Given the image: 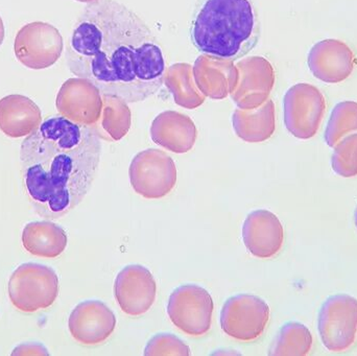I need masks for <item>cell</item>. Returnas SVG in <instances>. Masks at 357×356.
<instances>
[{"label": "cell", "mask_w": 357, "mask_h": 356, "mask_svg": "<svg viewBox=\"0 0 357 356\" xmlns=\"http://www.w3.org/2000/svg\"><path fill=\"white\" fill-rule=\"evenodd\" d=\"M189 33L191 43L201 54L238 60L259 41L257 8L253 0H197Z\"/></svg>", "instance_id": "obj_3"}, {"label": "cell", "mask_w": 357, "mask_h": 356, "mask_svg": "<svg viewBox=\"0 0 357 356\" xmlns=\"http://www.w3.org/2000/svg\"><path fill=\"white\" fill-rule=\"evenodd\" d=\"M4 39V25L3 21H2L1 17H0V46H1L2 42Z\"/></svg>", "instance_id": "obj_25"}, {"label": "cell", "mask_w": 357, "mask_h": 356, "mask_svg": "<svg viewBox=\"0 0 357 356\" xmlns=\"http://www.w3.org/2000/svg\"><path fill=\"white\" fill-rule=\"evenodd\" d=\"M79 2H85V3H91V2L98 1V0H77Z\"/></svg>", "instance_id": "obj_26"}, {"label": "cell", "mask_w": 357, "mask_h": 356, "mask_svg": "<svg viewBox=\"0 0 357 356\" xmlns=\"http://www.w3.org/2000/svg\"><path fill=\"white\" fill-rule=\"evenodd\" d=\"M213 300L202 286H178L169 299L167 315L174 325L185 334L201 336L211 328Z\"/></svg>", "instance_id": "obj_7"}, {"label": "cell", "mask_w": 357, "mask_h": 356, "mask_svg": "<svg viewBox=\"0 0 357 356\" xmlns=\"http://www.w3.org/2000/svg\"><path fill=\"white\" fill-rule=\"evenodd\" d=\"M357 131V102L344 100L331 111L325 129L324 140L329 148H335L340 140Z\"/></svg>", "instance_id": "obj_21"}, {"label": "cell", "mask_w": 357, "mask_h": 356, "mask_svg": "<svg viewBox=\"0 0 357 356\" xmlns=\"http://www.w3.org/2000/svg\"><path fill=\"white\" fill-rule=\"evenodd\" d=\"M325 111L324 95L312 84H296L283 98L285 127L298 139L307 140L317 135Z\"/></svg>", "instance_id": "obj_6"}, {"label": "cell", "mask_w": 357, "mask_h": 356, "mask_svg": "<svg viewBox=\"0 0 357 356\" xmlns=\"http://www.w3.org/2000/svg\"><path fill=\"white\" fill-rule=\"evenodd\" d=\"M157 284L154 276L144 265L123 268L114 284L117 304L126 315L138 317L150 311L156 300Z\"/></svg>", "instance_id": "obj_11"}, {"label": "cell", "mask_w": 357, "mask_h": 356, "mask_svg": "<svg viewBox=\"0 0 357 356\" xmlns=\"http://www.w3.org/2000/svg\"><path fill=\"white\" fill-rule=\"evenodd\" d=\"M331 167L340 177H356L357 134L345 136L337 142L331 157Z\"/></svg>", "instance_id": "obj_22"}, {"label": "cell", "mask_w": 357, "mask_h": 356, "mask_svg": "<svg viewBox=\"0 0 357 356\" xmlns=\"http://www.w3.org/2000/svg\"><path fill=\"white\" fill-rule=\"evenodd\" d=\"M318 330L323 345L331 353L351 348L357 336V299L347 294L327 298L319 311Z\"/></svg>", "instance_id": "obj_5"}, {"label": "cell", "mask_w": 357, "mask_h": 356, "mask_svg": "<svg viewBox=\"0 0 357 356\" xmlns=\"http://www.w3.org/2000/svg\"><path fill=\"white\" fill-rule=\"evenodd\" d=\"M116 327L114 313L102 301L79 303L70 314L68 328L71 336L87 346L102 344L110 338Z\"/></svg>", "instance_id": "obj_13"}, {"label": "cell", "mask_w": 357, "mask_h": 356, "mask_svg": "<svg viewBox=\"0 0 357 356\" xmlns=\"http://www.w3.org/2000/svg\"><path fill=\"white\" fill-rule=\"evenodd\" d=\"M243 240L254 257L272 258L282 249L284 229L277 215L266 209H259L252 211L245 219Z\"/></svg>", "instance_id": "obj_14"}, {"label": "cell", "mask_w": 357, "mask_h": 356, "mask_svg": "<svg viewBox=\"0 0 357 356\" xmlns=\"http://www.w3.org/2000/svg\"><path fill=\"white\" fill-rule=\"evenodd\" d=\"M312 332L304 324L291 321L281 327L278 336L273 342L268 355L305 356L312 348Z\"/></svg>", "instance_id": "obj_20"}, {"label": "cell", "mask_w": 357, "mask_h": 356, "mask_svg": "<svg viewBox=\"0 0 357 356\" xmlns=\"http://www.w3.org/2000/svg\"><path fill=\"white\" fill-rule=\"evenodd\" d=\"M102 140L98 129L66 117L42 121L20 148L23 185L33 211L54 221L85 198L100 165Z\"/></svg>", "instance_id": "obj_2"}, {"label": "cell", "mask_w": 357, "mask_h": 356, "mask_svg": "<svg viewBox=\"0 0 357 356\" xmlns=\"http://www.w3.org/2000/svg\"><path fill=\"white\" fill-rule=\"evenodd\" d=\"M41 123V110L31 98L10 94L0 100V131L8 137L29 136Z\"/></svg>", "instance_id": "obj_16"}, {"label": "cell", "mask_w": 357, "mask_h": 356, "mask_svg": "<svg viewBox=\"0 0 357 356\" xmlns=\"http://www.w3.org/2000/svg\"><path fill=\"white\" fill-rule=\"evenodd\" d=\"M233 125L237 136L248 142H262L274 134L276 127L272 100L253 114L235 113Z\"/></svg>", "instance_id": "obj_19"}, {"label": "cell", "mask_w": 357, "mask_h": 356, "mask_svg": "<svg viewBox=\"0 0 357 356\" xmlns=\"http://www.w3.org/2000/svg\"><path fill=\"white\" fill-rule=\"evenodd\" d=\"M307 65L317 79L324 83L339 84L354 72L356 56L345 42L325 39L310 48Z\"/></svg>", "instance_id": "obj_12"}, {"label": "cell", "mask_w": 357, "mask_h": 356, "mask_svg": "<svg viewBox=\"0 0 357 356\" xmlns=\"http://www.w3.org/2000/svg\"><path fill=\"white\" fill-rule=\"evenodd\" d=\"M354 223H356V226L357 228V207L356 211H354Z\"/></svg>", "instance_id": "obj_27"}, {"label": "cell", "mask_w": 357, "mask_h": 356, "mask_svg": "<svg viewBox=\"0 0 357 356\" xmlns=\"http://www.w3.org/2000/svg\"><path fill=\"white\" fill-rule=\"evenodd\" d=\"M100 94L86 79L65 82L56 95V106L62 116L77 123L92 125L100 115Z\"/></svg>", "instance_id": "obj_15"}, {"label": "cell", "mask_w": 357, "mask_h": 356, "mask_svg": "<svg viewBox=\"0 0 357 356\" xmlns=\"http://www.w3.org/2000/svg\"><path fill=\"white\" fill-rule=\"evenodd\" d=\"M270 320V307L266 301L253 295L231 297L220 311L222 332L241 342H252L262 336Z\"/></svg>", "instance_id": "obj_8"}, {"label": "cell", "mask_w": 357, "mask_h": 356, "mask_svg": "<svg viewBox=\"0 0 357 356\" xmlns=\"http://www.w3.org/2000/svg\"><path fill=\"white\" fill-rule=\"evenodd\" d=\"M59 295L56 272L40 263H23L8 280L10 302L22 313H36L54 304Z\"/></svg>", "instance_id": "obj_4"}, {"label": "cell", "mask_w": 357, "mask_h": 356, "mask_svg": "<svg viewBox=\"0 0 357 356\" xmlns=\"http://www.w3.org/2000/svg\"><path fill=\"white\" fill-rule=\"evenodd\" d=\"M13 355H48L47 350L44 348L42 345L39 344H25L20 345V346L17 347L15 349L14 353H12Z\"/></svg>", "instance_id": "obj_24"}, {"label": "cell", "mask_w": 357, "mask_h": 356, "mask_svg": "<svg viewBox=\"0 0 357 356\" xmlns=\"http://www.w3.org/2000/svg\"><path fill=\"white\" fill-rule=\"evenodd\" d=\"M130 181L133 189L144 198L161 199L175 187L177 169L167 153L149 148L134 157Z\"/></svg>", "instance_id": "obj_9"}, {"label": "cell", "mask_w": 357, "mask_h": 356, "mask_svg": "<svg viewBox=\"0 0 357 356\" xmlns=\"http://www.w3.org/2000/svg\"><path fill=\"white\" fill-rule=\"evenodd\" d=\"M66 232L50 221L31 222L22 232V245L33 256L56 258L67 247Z\"/></svg>", "instance_id": "obj_18"}, {"label": "cell", "mask_w": 357, "mask_h": 356, "mask_svg": "<svg viewBox=\"0 0 357 356\" xmlns=\"http://www.w3.org/2000/svg\"><path fill=\"white\" fill-rule=\"evenodd\" d=\"M14 52L17 60L27 68H48L62 54L63 38L58 29L50 23H29L17 33Z\"/></svg>", "instance_id": "obj_10"}, {"label": "cell", "mask_w": 357, "mask_h": 356, "mask_svg": "<svg viewBox=\"0 0 357 356\" xmlns=\"http://www.w3.org/2000/svg\"><path fill=\"white\" fill-rule=\"evenodd\" d=\"M146 356L190 355V349L182 340L174 334H159L149 341L144 349Z\"/></svg>", "instance_id": "obj_23"}, {"label": "cell", "mask_w": 357, "mask_h": 356, "mask_svg": "<svg viewBox=\"0 0 357 356\" xmlns=\"http://www.w3.org/2000/svg\"><path fill=\"white\" fill-rule=\"evenodd\" d=\"M151 136L158 146L184 154L192 148L197 139V129L188 116L177 112H165L153 121Z\"/></svg>", "instance_id": "obj_17"}, {"label": "cell", "mask_w": 357, "mask_h": 356, "mask_svg": "<svg viewBox=\"0 0 357 356\" xmlns=\"http://www.w3.org/2000/svg\"><path fill=\"white\" fill-rule=\"evenodd\" d=\"M71 73L100 95L123 104L144 102L165 85V52L149 25L121 2L88 3L66 50Z\"/></svg>", "instance_id": "obj_1"}]
</instances>
